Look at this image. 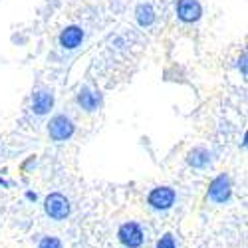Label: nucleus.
<instances>
[{"label":"nucleus","instance_id":"nucleus-12","mask_svg":"<svg viewBox=\"0 0 248 248\" xmlns=\"http://www.w3.org/2000/svg\"><path fill=\"white\" fill-rule=\"evenodd\" d=\"M38 248H64V244H62V240L56 238V236H44L42 240H40Z\"/></svg>","mask_w":248,"mask_h":248},{"label":"nucleus","instance_id":"nucleus-7","mask_svg":"<svg viewBox=\"0 0 248 248\" xmlns=\"http://www.w3.org/2000/svg\"><path fill=\"white\" fill-rule=\"evenodd\" d=\"M81 42H84V30H81L79 26H68L60 36V44L64 46L66 50H74Z\"/></svg>","mask_w":248,"mask_h":248},{"label":"nucleus","instance_id":"nucleus-6","mask_svg":"<svg viewBox=\"0 0 248 248\" xmlns=\"http://www.w3.org/2000/svg\"><path fill=\"white\" fill-rule=\"evenodd\" d=\"M202 14V8L197 0H179L177 2V16L183 22H197Z\"/></svg>","mask_w":248,"mask_h":248},{"label":"nucleus","instance_id":"nucleus-11","mask_svg":"<svg viewBox=\"0 0 248 248\" xmlns=\"http://www.w3.org/2000/svg\"><path fill=\"white\" fill-rule=\"evenodd\" d=\"M135 16H137L139 26H143V28H147L155 22V10L151 4H139L135 10Z\"/></svg>","mask_w":248,"mask_h":248},{"label":"nucleus","instance_id":"nucleus-9","mask_svg":"<svg viewBox=\"0 0 248 248\" xmlns=\"http://www.w3.org/2000/svg\"><path fill=\"white\" fill-rule=\"evenodd\" d=\"M187 161H189L191 167H195V169H204L206 165L211 163V153L206 151L204 147H195V149L189 153Z\"/></svg>","mask_w":248,"mask_h":248},{"label":"nucleus","instance_id":"nucleus-2","mask_svg":"<svg viewBox=\"0 0 248 248\" xmlns=\"http://www.w3.org/2000/svg\"><path fill=\"white\" fill-rule=\"evenodd\" d=\"M232 197V183H231V177L220 173L218 177H215L209 185V199L217 204H224L229 202Z\"/></svg>","mask_w":248,"mask_h":248},{"label":"nucleus","instance_id":"nucleus-8","mask_svg":"<svg viewBox=\"0 0 248 248\" xmlns=\"http://www.w3.org/2000/svg\"><path fill=\"white\" fill-rule=\"evenodd\" d=\"M52 108H54V95H52V92H44L42 90V92L34 93V97H32V109H34V113L44 115Z\"/></svg>","mask_w":248,"mask_h":248},{"label":"nucleus","instance_id":"nucleus-13","mask_svg":"<svg viewBox=\"0 0 248 248\" xmlns=\"http://www.w3.org/2000/svg\"><path fill=\"white\" fill-rule=\"evenodd\" d=\"M157 248H177L173 234H163V236L159 238V242H157Z\"/></svg>","mask_w":248,"mask_h":248},{"label":"nucleus","instance_id":"nucleus-3","mask_svg":"<svg viewBox=\"0 0 248 248\" xmlns=\"http://www.w3.org/2000/svg\"><path fill=\"white\" fill-rule=\"evenodd\" d=\"M117 238L125 248H141L145 234H143V229L137 222H123L117 231Z\"/></svg>","mask_w":248,"mask_h":248},{"label":"nucleus","instance_id":"nucleus-4","mask_svg":"<svg viewBox=\"0 0 248 248\" xmlns=\"http://www.w3.org/2000/svg\"><path fill=\"white\" fill-rule=\"evenodd\" d=\"M175 199H177V193L175 189L171 187H155L149 195H147V202L151 209L155 211H167L175 204Z\"/></svg>","mask_w":248,"mask_h":248},{"label":"nucleus","instance_id":"nucleus-15","mask_svg":"<svg viewBox=\"0 0 248 248\" xmlns=\"http://www.w3.org/2000/svg\"><path fill=\"white\" fill-rule=\"evenodd\" d=\"M26 199H30V201H36V195H34V193H26Z\"/></svg>","mask_w":248,"mask_h":248},{"label":"nucleus","instance_id":"nucleus-5","mask_svg":"<svg viewBox=\"0 0 248 248\" xmlns=\"http://www.w3.org/2000/svg\"><path fill=\"white\" fill-rule=\"evenodd\" d=\"M74 121L66 115H54L48 123V133L54 141H66L74 135Z\"/></svg>","mask_w":248,"mask_h":248},{"label":"nucleus","instance_id":"nucleus-1","mask_svg":"<svg viewBox=\"0 0 248 248\" xmlns=\"http://www.w3.org/2000/svg\"><path fill=\"white\" fill-rule=\"evenodd\" d=\"M44 211L52 220H64L70 217V201L62 193H50L44 201Z\"/></svg>","mask_w":248,"mask_h":248},{"label":"nucleus","instance_id":"nucleus-10","mask_svg":"<svg viewBox=\"0 0 248 248\" xmlns=\"http://www.w3.org/2000/svg\"><path fill=\"white\" fill-rule=\"evenodd\" d=\"M78 103L81 108H84L86 111H93L97 106H99V95L93 93L90 88H81L79 93H78Z\"/></svg>","mask_w":248,"mask_h":248},{"label":"nucleus","instance_id":"nucleus-14","mask_svg":"<svg viewBox=\"0 0 248 248\" xmlns=\"http://www.w3.org/2000/svg\"><path fill=\"white\" fill-rule=\"evenodd\" d=\"M238 66H240V70H242V76H246V52L240 56V64H238Z\"/></svg>","mask_w":248,"mask_h":248},{"label":"nucleus","instance_id":"nucleus-16","mask_svg":"<svg viewBox=\"0 0 248 248\" xmlns=\"http://www.w3.org/2000/svg\"><path fill=\"white\" fill-rule=\"evenodd\" d=\"M0 185H2V187H8V183H6V181H2V179H0Z\"/></svg>","mask_w":248,"mask_h":248}]
</instances>
